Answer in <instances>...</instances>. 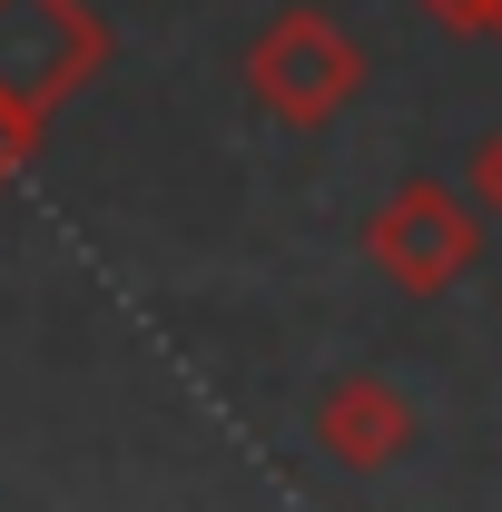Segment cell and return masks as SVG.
Instances as JSON below:
<instances>
[{
	"label": "cell",
	"mask_w": 502,
	"mask_h": 512,
	"mask_svg": "<svg viewBox=\"0 0 502 512\" xmlns=\"http://www.w3.org/2000/svg\"><path fill=\"white\" fill-rule=\"evenodd\" d=\"M365 256H375V276H394L404 296H443L453 276H473V256H483V217L443 188V178H414V188H394L375 207Z\"/></svg>",
	"instance_id": "3"
},
{
	"label": "cell",
	"mask_w": 502,
	"mask_h": 512,
	"mask_svg": "<svg viewBox=\"0 0 502 512\" xmlns=\"http://www.w3.org/2000/svg\"><path fill=\"white\" fill-rule=\"evenodd\" d=\"M315 444L355 473H384L394 453H414V404L394 375H335L325 404H315Z\"/></svg>",
	"instance_id": "4"
},
{
	"label": "cell",
	"mask_w": 502,
	"mask_h": 512,
	"mask_svg": "<svg viewBox=\"0 0 502 512\" xmlns=\"http://www.w3.org/2000/svg\"><path fill=\"white\" fill-rule=\"evenodd\" d=\"M30 148H40V138H20V128L0 119V188H10V178H20V168H30Z\"/></svg>",
	"instance_id": "6"
},
{
	"label": "cell",
	"mask_w": 502,
	"mask_h": 512,
	"mask_svg": "<svg viewBox=\"0 0 502 512\" xmlns=\"http://www.w3.org/2000/svg\"><path fill=\"white\" fill-rule=\"evenodd\" d=\"M434 20H453V30H483V0H424Z\"/></svg>",
	"instance_id": "7"
},
{
	"label": "cell",
	"mask_w": 502,
	"mask_h": 512,
	"mask_svg": "<svg viewBox=\"0 0 502 512\" xmlns=\"http://www.w3.org/2000/svg\"><path fill=\"white\" fill-rule=\"evenodd\" d=\"M99 60H109V30L89 0H0V119L20 138L60 119L99 79Z\"/></svg>",
	"instance_id": "1"
},
{
	"label": "cell",
	"mask_w": 502,
	"mask_h": 512,
	"mask_svg": "<svg viewBox=\"0 0 502 512\" xmlns=\"http://www.w3.org/2000/svg\"><path fill=\"white\" fill-rule=\"evenodd\" d=\"M483 30H493V40H502V0H483Z\"/></svg>",
	"instance_id": "8"
},
{
	"label": "cell",
	"mask_w": 502,
	"mask_h": 512,
	"mask_svg": "<svg viewBox=\"0 0 502 512\" xmlns=\"http://www.w3.org/2000/svg\"><path fill=\"white\" fill-rule=\"evenodd\" d=\"M247 89L266 119L286 128H325L355 89H365V50L345 40V20L335 10H276L266 20V40L247 50Z\"/></svg>",
	"instance_id": "2"
},
{
	"label": "cell",
	"mask_w": 502,
	"mask_h": 512,
	"mask_svg": "<svg viewBox=\"0 0 502 512\" xmlns=\"http://www.w3.org/2000/svg\"><path fill=\"white\" fill-rule=\"evenodd\" d=\"M473 197H483V207L502 217V128L483 138V158H473Z\"/></svg>",
	"instance_id": "5"
}]
</instances>
